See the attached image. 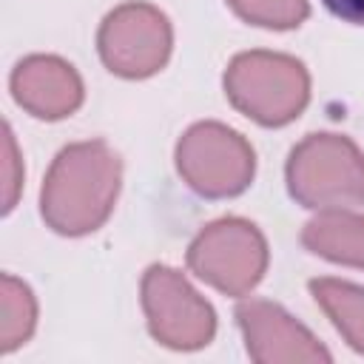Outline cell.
I'll return each mask as SVG.
<instances>
[{"mask_svg":"<svg viewBox=\"0 0 364 364\" xmlns=\"http://www.w3.org/2000/svg\"><path fill=\"white\" fill-rule=\"evenodd\" d=\"M122 159L102 139L65 145L43 182L40 213L63 236H82L111 216L119 196Z\"/></svg>","mask_w":364,"mask_h":364,"instance_id":"6da1fadb","label":"cell"},{"mask_svg":"<svg viewBox=\"0 0 364 364\" xmlns=\"http://www.w3.org/2000/svg\"><path fill=\"white\" fill-rule=\"evenodd\" d=\"M225 97L259 125L293 122L310 100V74L301 60L279 51H242L228 63Z\"/></svg>","mask_w":364,"mask_h":364,"instance_id":"7a4b0ae2","label":"cell"},{"mask_svg":"<svg viewBox=\"0 0 364 364\" xmlns=\"http://www.w3.org/2000/svg\"><path fill=\"white\" fill-rule=\"evenodd\" d=\"M287 191L313 210L364 205V156L353 139L330 131L307 134L287 156Z\"/></svg>","mask_w":364,"mask_h":364,"instance_id":"3957f363","label":"cell"},{"mask_svg":"<svg viewBox=\"0 0 364 364\" xmlns=\"http://www.w3.org/2000/svg\"><path fill=\"white\" fill-rule=\"evenodd\" d=\"M188 267L219 293L245 296L267 270V242L253 222L225 216L196 233L188 247Z\"/></svg>","mask_w":364,"mask_h":364,"instance_id":"277c9868","label":"cell"},{"mask_svg":"<svg viewBox=\"0 0 364 364\" xmlns=\"http://www.w3.org/2000/svg\"><path fill=\"white\" fill-rule=\"evenodd\" d=\"M176 171L199 196L225 199L253 182L256 154L239 131L222 122H196L176 142Z\"/></svg>","mask_w":364,"mask_h":364,"instance_id":"5b68a950","label":"cell"},{"mask_svg":"<svg viewBox=\"0 0 364 364\" xmlns=\"http://www.w3.org/2000/svg\"><path fill=\"white\" fill-rule=\"evenodd\" d=\"M173 46L171 20L151 3L117 6L97 31V48L105 68L125 80H142L156 74Z\"/></svg>","mask_w":364,"mask_h":364,"instance_id":"8992f818","label":"cell"},{"mask_svg":"<svg viewBox=\"0 0 364 364\" xmlns=\"http://www.w3.org/2000/svg\"><path fill=\"white\" fill-rule=\"evenodd\" d=\"M142 310L151 336L171 350H199L216 333L213 307L188 284L179 270L168 264H151L145 270Z\"/></svg>","mask_w":364,"mask_h":364,"instance_id":"52a82bcc","label":"cell"},{"mask_svg":"<svg viewBox=\"0 0 364 364\" xmlns=\"http://www.w3.org/2000/svg\"><path fill=\"white\" fill-rule=\"evenodd\" d=\"M236 321L242 327L247 353L259 364H327V347L284 307L247 299L236 307Z\"/></svg>","mask_w":364,"mask_h":364,"instance_id":"ba28073f","label":"cell"},{"mask_svg":"<svg viewBox=\"0 0 364 364\" xmlns=\"http://www.w3.org/2000/svg\"><path fill=\"white\" fill-rule=\"evenodd\" d=\"M11 94L31 117L63 119L82 105V80L71 63L54 54H31L11 71Z\"/></svg>","mask_w":364,"mask_h":364,"instance_id":"9c48e42d","label":"cell"},{"mask_svg":"<svg viewBox=\"0 0 364 364\" xmlns=\"http://www.w3.org/2000/svg\"><path fill=\"white\" fill-rule=\"evenodd\" d=\"M301 245L327 262L364 270V216L344 208L321 210L304 225Z\"/></svg>","mask_w":364,"mask_h":364,"instance_id":"30bf717a","label":"cell"},{"mask_svg":"<svg viewBox=\"0 0 364 364\" xmlns=\"http://www.w3.org/2000/svg\"><path fill=\"white\" fill-rule=\"evenodd\" d=\"M310 293L344 341L364 353V287L341 279H313Z\"/></svg>","mask_w":364,"mask_h":364,"instance_id":"8fae6325","label":"cell"},{"mask_svg":"<svg viewBox=\"0 0 364 364\" xmlns=\"http://www.w3.org/2000/svg\"><path fill=\"white\" fill-rule=\"evenodd\" d=\"M37 324V301L28 284L14 279L11 273H3L0 279V350L11 353L28 336Z\"/></svg>","mask_w":364,"mask_h":364,"instance_id":"7c38bea8","label":"cell"},{"mask_svg":"<svg viewBox=\"0 0 364 364\" xmlns=\"http://www.w3.org/2000/svg\"><path fill=\"white\" fill-rule=\"evenodd\" d=\"M228 6L253 26L262 28H296L307 20V0H228Z\"/></svg>","mask_w":364,"mask_h":364,"instance_id":"4fadbf2b","label":"cell"},{"mask_svg":"<svg viewBox=\"0 0 364 364\" xmlns=\"http://www.w3.org/2000/svg\"><path fill=\"white\" fill-rule=\"evenodd\" d=\"M3 148H6V162H3V171H6V179H3V210H11L14 202H17L20 185H23V165H20L14 134H11L9 125L3 131Z\"/></svg>","mask_w":364,"mask_h":364,"instance_id":"5bb4252c","label":"cell"},{"mask_svg":"<svg viewBox=\"0 0 364 364\" xmlns=\"http://www.w3.org/2000/svg\"><path fill=\"white\" fill-rule=\"evenodd\" d=\"M324 6H327L338 20L364 26V0H324Z\"/></svg>","mask_w":364,"mask_h":364,"instance_id":"9a60e30c","label":"cell"}]
</instances>
